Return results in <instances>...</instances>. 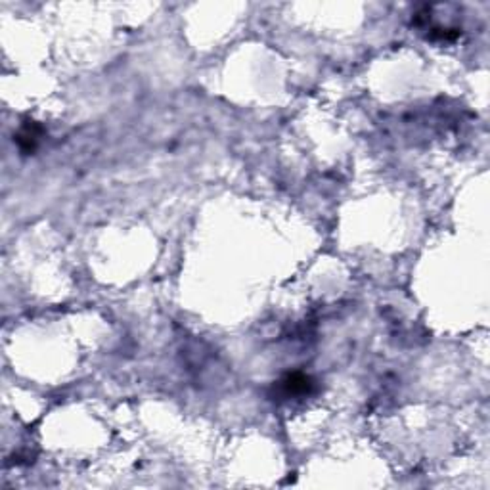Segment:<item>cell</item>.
Listing matches in <instances>:
<instances>
[{"label":"cell","instance_id":"obj_2","mask_svg":"<svg viewBox=\"0 0 490 490\" xmlns=\"http://www.w3.org/2000/svg\"><path fill=\"white\" fill-rule=\"evenodd\" d=\"M42 132L40 127H37L35 122H27L25 127L16 135V142L20 146V149L23 154H31L37 148V142H39V136Z\"/></svg>","mask_w":490,"mask_h":490},{"label":"cell","instance_id":"obj_1","mask_svg":"<svg viewBox=\"0 0 490 490\" xmlns=\"http://www.w3.org/2000/svg\"><path fill=\"white\" fill-rule=\"evenodd\" d=\"M278 389L282 391L285 399H290V397H303V394H309L314 389V381L310 380L307 374L293 372V374H285L282 380L278 381Z\"/></svg>","mask_w":490,"mask_h":490}]
</instances>
